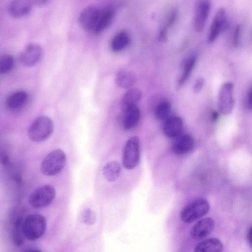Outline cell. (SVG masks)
Returning <instances> with one entry per match:
<instances>
[{
    "mask_svg": "<svg viewBox=\"0 0 252 252\" xmlns=\"http://www.w3.org/2000/svg\"><path fill=\"white\" fill-rule=\"evenodd\" d=\"M54 125L48 117L41 116L35 119L28 130L29 139L35 142H41L47 140L53 134Z\"/></svg>",
    "mask_w": 252,
    "mask_h": 252,
    "instance_id": "cell-1",
    "label": "cell"
},
{
    "mask_svg": "<svg viewBox=\"0 0 252 252\" xmlns=\"http://www.w3.org/2000/svg\"><path fill=\"white\" fill-rule=\"evenodd\" d=\"M66 161V155L61 149H55L48 154L42 161L40 169L47 176H54L62 172Z\"/></svg>",
    "mask_w": 252,
    "mask_h": 252,
    "instance_id": "cell-2",
    "label": "cell"
},
{
    "mask_svg": "<svg viewBox=\"0 0 252 252\" xmlns=\"http://www.w3.org/2000/svg\"><path fill=\"white\" fill-rule=\"evenodd\" d=\"M210 204L204 198H198L184 206L180 213L181 220L186 223H191L202 217L209 211Z\"/></svg>",
    "mask_w": 252,
    "mask_h": 252,
    "instance_id": "cell-3",
    "label": "cell"
},
{
    "mask_svg": "<svg viewBox=\"0 0 252 252\" xmlns=\"http://www.w3.org/2000/svg\"><path fill=\"white\" fill-rule=\"evenodd\" d=\"M46 226V220L41 215L33 214L29 215L24 221L25 237L31 241L39 239L44 234Z\"/></svg>",
    "mask_w": 252,
    "mask_h": 252,
    "instance_id": "cell-4",
    "label": "cell"
},
{
    "mask_svg": "<svg viewBox=\"0 0 252 252\" xmlns=\"http://www.w3.org/2000/svg\"><path fill=\"white\" fill-rule=\"evenodd\" d=\"M56 196L55 188L50 185H44L35 189L30 194L29 202L33 207L40 208L50 204Z\"/></svg>",
    "mask_w": 252,
    "mask_h": 252,
    "instance_id": "cell-5",
    "label": "cell"
},
{
    "mask_svg": "<svg viewBox=\"0 0 252 252\" xmlns=\"http://www.w3.org/2000/svg\"><path fill=\"white\" fill-rule=\"evenodd\" d=\"M140 159V145L139 139L132 136L126 141L123 154L122 163L126 169L134 168L138 164Z\"/></svg>",
    "mask_w": 252,
    "mask_h": 252,
    "instance_id": "cell-6",
    "label": "cell"
},
{
    "mask_svg": "<svg viewBox=\"0 0 252 252\" xmlns=\"http://www.w3.org/2000/svg\"><path fill=\"white\" fill-rule=\"evenodd\" d=\"M101 8L90 5L82 10L78 16V22L83 29L94 33L98 21Z\"/></svg>",
    "mask_w": 252,
    "mask_h": 252,
    "instance_id": "cell-7",
    "label": "cell"
},
{
    "mask_svg": "<svg viewBox=\"0 0 252 252\" xmlns=\"http://www.w3.org/2000/svg\"><path fill=\"white\" fill-rule=\"evenodd\" d=\"M229 26L225 10L220 7L217 11L212 21L208 35V42H213L220 33L226 31Z\"/></svg>",
    "mask_w": 252,
    "mask_h": 252,
    "instance_id": "cell-8",
    "label": "cell"
},
{
    "mask_svg": "<svg viewBox=\"0 0 252 252\" xmlns=\"http://www.w3.org/2000/svg\"><path fill=\"white\" fill-rule=\"evenodd\" d=\"M233 92V84L230 82L224 83L220 89L219 105L220 110L223 115H229L233 110L234 105Z\"/></svg>",
    "mask_w": 252,
    "mask_h": 252,
    "instance_id": "cell-9",
    "label": "cell"
},
{
    "mask_svg": "<svg viewBox=\"0 0 252 252\" xmlns=\"http://www.w3.org/2000/svg\"><path fill=\"white\" fill-rule=\"evenodd\" d=\"M210 9V1L201 0L196 1L194 8L193 24L196 32H201L203 30Z\"/></svg>",
    "mask_w": 252,
    "mask_h": 252,
    "instance_id": "cell-10",
    "label": "cell"
},
{
    "mask_svg": "<svg viewBox=\"0 0 252 252\" xmlns=\"http://www.w3.org/2000/svg\"><path fill=\"white\" fill-rule=\"evenodd\" d=\"M215 228L214 220L207 217L199 220L190 228V237L196 241L204 239L209 235Z\"/></svg>",
    "mask_w": 252,
    "mask_h": 252,
    "instance_id": "cell-11",
    "label": "cell"
},
{
    "mask_svg": "<svg viewBox=\"0 0 252 252\" xmlns=\"http://www.w3.org/2000/svg\"><path fill=\"white\" fill-rule=\"evenodd\" d=\"M42 54V49L39 44L31 43L27 45L21 52L19 60L25 66H32L39 60Z\"/></svg>",
    "mask_w": 252,
    "mask_h": 252,
    "instance_id": "cell-12",
    "label": "cell"
},
{
    "mask_svg": "<svg viewBox=\"0 0 252 252\" xmlns=\"http://www.w3.org/2000/svg\"><path fill=\"white\" fill-rule=\"evenodd\" d=\"M194 145L192 136L185 134L178 137L172 146L173 152L176 155H185L191 151Z\"/></svg>",
    "mask_w": 252,
    "mask_h": 252,
    "instance_id": "cell-13",
    "label": "cell"
},
{
    "mask_svg": "<svg viewBox=\"0 0 252 252\" xmlns=\"http://www.w3.org/2000/svg\"><path fill=\"white\" fill-rule=\"evenodd\" d=\"M32 3V1L26 0H13L8 5V11L14 17H22L31 11Z\"/></svg>",
    "mask_w": 252,
    "mask_h": 252,
    "instance_id": "cell-14",
    "label": "cell"
},
{
    "mask_svg": "<svg viewBox=\"0 0 252 252\" xmlns=\"http://www.w3.org/2000/svg\"><path fill=\"white\" fill-rule=\"evenodd\" d=\"M183 121L179 117L174 116L169 118L164 123L163 132L169 138L178 137L182 131Z\"/></svg>",
    "mask_w": 252,
    "mask_h": 252,
    "instance_id": "cell-15",
    "label": "cell"
},
{
    "mask_svg": "<svg viewBox=\"0 0 252 252\" xmlns=\"http://www.w3.org/2000/svg\"><path fill=\"white\" fill-rule=\"evenodd\" d=\"M28 94L24 91L19 90L9 94L6 99V108L12 111L18 110L23 107L27 101Z\"/></svg>",
    "mask_w": 252,
    "mask_h": 252,
    "instance_id": "cell-16",
    "label": "cell"
},
{
    "mask_svg": "<svg viewBox=\"0 0 252 252\" xmlns=\"http://www.w3.org/2000/svg\"><path fill=\"white\" fill-rule=\"evenodd\" d=\"M223 246L222 242L217 238L204 239L195 247L193 252H222Z\"/></svg>",
    "mask_w": 252,
    "mask_h": 252,
    "instance_id": "cell-17",
    "label": "cell"
},
{
    "mask_svg": "<svg viewBox=\"0 0 252 252\" xmlns=\"http://www.w3.org/2000/svg\"><path fill=\"white\" fill-rule=\"evenodd\" d=\"M114 16L115 11L112 8L101 7L98 21L94 33H99L108 28L112 23Z\"/></svg>",
    "mask_w": 252,
    "mask_h": 252,
    "instance_id": "cell-18",
    "label": "cell"
},
{
    "mask_svg": "<svg viewBox=\"0 0 252 252\" xmlns=\"http://www.w3.org/2000/svg\"><path fill=\"white\" fill-rule=\"evenodd\" d=\"M142 93L138 88L129 89L124 95L122 100V107L124 111L137 106L142 97Z\"/></svg>",
    "mask_w": 252,
    "mask_h": 252,
    "instance_id": "cell-19",
    "label": "cell"
},
{
    "mask_svg": "<svg viewBox=\"0 0 252 252\" xmlns=\"http://www.w3.org/2000/svg\"><path fill=\"white\" fill-rule=\"evenodd\" d=\"M24 220L22 217H17L14 220L11 229V240L16 247L21 246L25 237L24 230Z\"/></svg>",
    "mask_w": 252,
    "mask_h": 252,
    "instance_id": "cell-20",
    "label": "cell"
},
{
    "mask_svg": "<svg viewBox=\"0 0 252 252\" xmlns=\"http://www.w3.org/2000/svg\"><path fill=\"white\" fill-rule=\"evenodd\" d=\"M141 117V112L137 106L124 111L123 126L125 130H129L138 123Z\"/></svg>",
    "mask_w": 252,
    "mask_h": 252,
    "instance_id": "cell-21",
    "label": "cell"
},
{
    "mask_svg": "<svg viewBox=\"0 0 252 252\" xmlns=\"http://www.w3.org/2000/svg\"><path fill=\"white\" fill-rule=\"evenodd\" d=\"M121 172L120 163L116 160L107 162L103 166V175L105 179L109 182L116 181L119 177Z\"/></svg>",
    "mask_w": 252,
    "mask_h": 252,
    "instance_id": "cell-22",
    "label": "cell"
},
{
    "mask_svg": "<svg viewBox=\"0 0 252 252\" xmlns=\"http://www.w3.org/2000/svg\"><path fill=\"white\" fill-rule=\"evenodd\" d=\"M136 80L135 74L130 71L119 72L115 78L117 85L122 89H129L134 85Z\"/></svg>",
    "mask_w": 252,
    "mask_h": 252,
    "instance_id": "cell-23",
    "label": "cell"
},
{
    "mask_svg": "<svg viewBox=\"0 0 252 252\" xmlns=\"http://www.w3.org/2000/svg\"><path fill=\"white\" fill-rule=\"evenodd\" d=\"M130 38L128 34L125 31L117 32L112 38L110 47L114 52H119L126 48L128 45Z\"/></svg>",
    "mask_w": 252,
    "mask_h": 252,
    "instance_id": "cell-24",
    "label": "cell"
},
{
    "mask_svg": "<svg viewBox=\"0 0 252 252\" xmlns=\"http://www.w3.org/2000/svg\"><path fill=\"white\" fill-rule=\"evenodd\" d=\"M196 63V57L192 56L188 58L184 63L181 74L178 79L179 86L184 85L189 78Z\"/></svg>",
    "mask_w": 252,
    "mask_h": 252,
    "instance_id": "cell-25",
    "label": "cell"
},
{
    "mask_svg": "<svg viewBox=\"0 0 252 252\" xmlns=\"http://www.w3.org/2000/svg\"><path fill=\"white\" fill-rule=\"evenodd\" d=\"M171 109V103L166 100L160 102L156 107L155 115L158 120H164L169 116Z\"/></svg>",
    "mask_w": 252,
    "mask_h": 252,
    "instance_id": "cell-26",
    "label": "cell"
},
{
    "mask_svg": "<svg viewBox=\"0 0 252 252\" xmlns=\"http://www.w3.org/2000/svg\"><path fill=\"white\" fill-rule=\"evenodd\" d=\"M14 65V59L9 54H4L0 58V71L1 73H6L9 71Z\"/></svg>",
    "mask_w": 252,
    "mask_h": 252,
    "instance_id": "cell-27",
    "label": "cell"
},
{
    "mask_svg": "<svg viewBox=\"0 0 252 252\" xmlns=\"http://www.w3.org/2000/svg\"><path fill=\"white\" fill-rule=\"evenodd\" d=\"M81 219L85 224L92 225L96 222V217L94 211L90 208H86L82 213Z\"/></svg>",
    "mask_w": 252,
    "mask_h": 252,
    "instance_id": "cell-28",
    "label": "cell"
},
{
    "mask_svg": "<svg viewBox=\"0 0 252 252\" xmlns=\"http://www.w3.org/2000/svg\"><path fill=\"white\" fill-rule=\"evenodd\" d=\"M177 17V11L176 8L172 9L168 13L165 25L163 27L167 29L172 26L175 23Z\"/></svg>",
    "mask_w": 252,
    "mask_h": 252,
    "instance_id": "cell-29",
    "label": "cell"
},
{
    "mask_svg": "<svg viewBox=\"0 0 252 252\" xmlns=\"http://www.w3.org/2000/svg\"><path fill=\"white\" fill-rule=\"evenodd\" d=\"M241 28L240 25H237L233 30L232 37V43L234 47L240 45Z\"/></svg>",
    "mask_w": 252,
    "mask_h": 252,
    "instance_id": "cell-30",
    "label": "cell"
},
{
    "mask_svg": "<svg viewBox=\"0 0 252 252\" xmlns=\"http://www.w3.org/2000/svg\"><path fill=\"white\" fill-rule=\"evenodd\" d=\"M245 105L249 110H252V84L249 87L245 99Z\"/></svg>",
    "mask_w": 252,
    "mask_h": 252,
    "instance_id": "cell-31",
    "label": "cell"
},
{
    "mask_svg": "<svg viewBox=\"0 0 252 252\" xmlns=\"http://www.w3.org/2000/svg\"><path fill=\"white\" fill-rule=\"evenodd\" d=\"M204 84V80L203 78H197L193 86V91L195 93H199L202 89Z\"/></svg>",
    "mask_w": 252,
    "mask_h": 252,
    "instance_id": "cell-32",
    "label": "cell"
},
{
    "mask_svg": "<svg viewBox=\"0 0 252 252\" xmlns=\"http://www.w3.org/2000/svg\"><path fill=\"white\" fill-rule=\"evenodd\" d=\"M167 29L163 27L159 31L158 38L160 41L164 42L167 38Z\"/></svg>",
    "mask_w": 252,
    "mask_h": 252,
    "instance_id": "cell-33",
    "label": "cell"
},
{
    "mask_svg": "<svg viewBox=\"0 0 252 252\" xmlns=\"http://www.w3.org/2000/svg\"><path fill=\"white\" fill-rule=\"evenodd\" d=\"M247 239L249 244L252 249V225L249 228L248 231Z\"/></svg>",
    "mask_w": 252,
    "mask_h": 252,
    "instance_id": "cell-34",
    "label": "cell"
},
{
    "mask_svg": "<svg viewBox=\"0 0 252 252\" xmlns=\"http://www.w3.org/2000/svg\"><path fill=\"white\" fill-rule=\"evenodd\" d=\"M1 162L3 164H7V163H8L9 162V158H8V157L7 156V155L4 154L2 157H1Z\"/></svg>",
    "mask_w": 252,
    "mask_h": 252,
    "instance_id": "cell-35",
    "label": "cell"
},
{
    "mask_svg": "<svg viewBox=\"0 0 252 252\" xmlns=\"http://www.w3.org/2000/svg\"><path fill=\"white\" fill-rule=\"evenodd\" d=\"M219 117V113L217 111H213L211 114L212 120L213 121H216L218 120Z\"/></svg>",
    "mask_w": 252,
    "mask_h": 252,
    "instance_id": "cell-36",
    "label": "cell"
},
{
    "mask_svg": "<svg viewBox=\"0 0 252 252\" xmlns=\"http://www.w3.org/2000/svg\"><path fill=\"white\" fill-rule=\"evenodd\" d=\"M47 1V0H34V1H32V3H35L36 4L40 5V4L45 3Z\"/></svg>",
    "mask_w": 252,
    "mask_h": 252,
    "instance_id": "cell-37",
    "label": "cell"
},
{
    "mask_svg": "<svg viewBox=\"0 0 252 252\" xmlns=\"http://www.w3.org/2000/svg\"><path fill=\"white\" fill-rule=\"evenodd\" d=\"M26 252H43L42 251L39 249H31L27 251Z\"/></svg>",
    "mask_w": 252,
    "mask_h": 252,
    "instance_id": "cell-38",
    "label": "cell"
}]
</instances>
